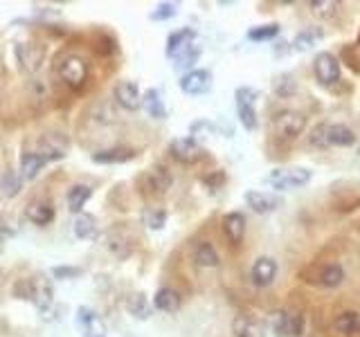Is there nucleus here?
Here are the masks:
<instances>
[{"instance_id": "nucleus-44", "label": "nucleus", "mask_w": 360, "mask_h": 337, "mask_svg": "<svg viewBox=\"0 0 360 337\" xmlns=\"http://www.w3.org/2000/svg\"><path fill=\"white\" fill-rule=\"evenodd\" d=\"M358 43H360V36H358Z\"/></svg>"}, {"instance_id": "nucleus-14", "label": "nucleus", "mask_w": 360, "mask_h": 337, "mask_svg": "<svg viewBox=\"0 0 360 337\" xmlns=\"http://www.w3.org/2000/svg\"><path fill=\"white\" fill-rule=\"evenodd\" d=\"M194 38H196V32L194 29H178V32H174L172 36L167 38V57L172 59H178L180 54H185L187 50L194 47Z\"/></svg>"}, {"instance_id": "nucleus-38", "label": "nucleus", "mask_w": 360, "mask_h": 337, "mask_svg": "<svg viewBox=\"0 0 360 337\" xmlns=\"http://www.w3.org/2000/svg\"><path fill=\"white\" fill-rule=\"evenodd\" d=\"M308 7H311V12L315 16H320V18H331L338 12V3H336V0H313V3L308 5Z\"/></svg>"}, {"instance_id": "nucleus-20", "label": "nucleus", "mask_w": 360, "mask_h": 337, "mask_svg": "<svg viewBox=\"0 0 360 337\" xmlns=\"http://www.w3.org/2000/svg\"><path fill=\"white\" fill-rule=\"evenodd\" d=\"M223 232L230 243H241L243 241V234H246V216L239 211H232L227 214V216L223 218Z\"/></svg>"}, {"instance_id": "nucleus-17", "label": "nucleus", "mask_w": 360, "mask_h": 337, "mask_svg": "<svg viewBox=\"0 0 360 337\" xmlns=\"http://www.w3.org/2000/svg\"><path fill=\"white\" fill-rule=\"evenodd\" d=\"M304 329V317L302 315H288L279 313L275 320V333L279 337H299Z\"/></svg>"}, {"instance_id": "nucleus-30", "label": "nucleus", "mask_w": 360, "mask_h": 337, "mask_svg": "<svg viewBox=\"0 0 360 337\" xmlns=\"http://www.w3.org/2000/svg\"><path fill=\"white\" fill-rule=\"evenodd\" d=\"M142 106L149 112V117H153V119H165L167 117V110H165L163 99H160V93L153 88L147 90V95L142 97Z\"/></svg>"}, {"instance_id": "nucleus-25", "label": "nucleus", "mask_w": 360, "mask_h": 337, "mask_svg": "<svg viewBox=\"0 0 360 337\" xmlns=\"http://www.w3.org/2000/svg\"><path fill=\"white\" fill-rule=\"evenodd\" d=\"M126 310L133 315L135 320H149L151 317V304H149L144 292H133L126 297Z\"/></svg>"}, {"instance_id": "nucleus-36", "label": "nucleus", "mask_w": 360, "mask_h": 337, "mask_svg": "<svg viewBox=\"0 0 360 337\" xmlns=\"http://www.w3.org/2000/svg\"><path fill=\"white\" fill-rule=\"evenodd\" d=\"M142 223L149 230H163L165 223H167V211L165 209H144Z\"/></svg>"}, {"instance_id": "nucleus-28", "label": "nucleus", "mask_w": 360, "mask_h": 337, "mask_svg": "<svg viewBox=\"0 0 360 337\" xmlns=\"http://www.w3.org/2000/svg\"><path fill=\"white\" fill-rule=\"evenodd\" d=\"M90 196H93V187H88V185H75L73 189L68 191V209L70 211H75L79 214L84 209V205L90 200Z\"/></svg>"}, {"instance_id": "nucleus-1", "label": "nucleus", "mask_w": 360, "mask_h": 337, "mask_svg": "<svg viewBox=\"0 0 360 337\" xmlns=\"http://www.w3.org/2000/svg\"><path fill=\"white\" fill-rule=\"evenodd\" d=\"M313 147L329 149V147H352L356 144V133L345 124H317L308 137Z\"/></svg>"}, {"instance_id": "nucleus-29", "label": "nucleus", "mask_w": 360, "mask_h": 337, "mask_svg": "<svg viewBox=\"0 0 360 337\" xmlns=\"http://www.w3.org/2000/svg\"><path fill=\"white\" fill-rule=\"evenodd\" d=\"M73 232L77 239H93L97 234V220L90 214H77L73 220Z\"/></svg>"}, {"instance_id": "nucleus-42", "label": "nucleus", "mask_w": 360, "mask_h": 337, "mask_svg": "<svg viewBox=\"0 0 360 337\" xmlns=\"http://www.w3.org/2000/svg\"><path fill=\"white\" fill-rule=\"evenodd\" d=\"M16 297L18 299H29V279L16 283Z\"/></svg>"}, {"instance_id": "nucleus-7", "label": "nucleus", "mask_w": 360, "mask_h": 337, "mask_svg": "<svg viewBox=\"0 0 360 337\" xmlns=\"http://www.w3.org/2000/svg\"><path fill=\"white\" fill-rule=\"evenodd\" d=\"M311 180V171L308 169H275L268 176V182L275 189H295L304 187Z\"/></svg>"}, {"instance_id": "nucleus-19", "label": "nucleus", "mask_w": 360, "mask_h": 337, "mask_svg": "<svg viewBox=\"0 0 360 337\" xmlns=\"http://www.w3.org/2000/svg\"><path fill=\"white\" fill-rule=\"evenodd\" d=\"M277 277V263L270 259V257H262V259H257L255 265H253V281L257 285H270L275 281Z\"/></svg>"}, {"instance_id": "nucleus-24", "label": "nucleus", "mask_w": 360, "mask_h": 337, "mask_svg": "<svg viewBox=\"0 0 360 337\" xmlns=\"http://www.w3.org/2000/svg\"><path fill=\"white\" fill-rule=\"evenodd\" d=\"M180 304H183V299L174 288H160L153 297V306L163 313H178Z\"/></svg>"}, {"instance_id": "nucleus-5", "label": "nucleus", "mask_w": 360, "mask_h": 337, "mask_svg": "<svg viewBox=\"0 0 360 337\" xmlns=\"http://www.w3.org/2000/svg\"><path fill=\"white\" fill-rule=\"evenodd\" d=\"M29 301H34V306L41 313H47L50 306L54 304V288L45 274H34L29 279Z\"/></svg>"}, {"instance_id": "nucleus-12", "label": "nucleus", "mask_w": 360, "mask_h": 337, "mask_svg": "<svg viewBox=\"0 0 360 337\" xmlns=\"http://www.w3.org/2000/svg\"><path fill=\"white\" fill-rule=\"evenodd\" d=\"M16 57H18V63H21L25 73H36V70L41 68L45 50L36 43H21L16 47Z\"/></svg>"}, {"instance_id": "nucleus-16", "label": "nucleus", "mask_w": 360, "mask_h": 337, "mask_svg": "<svg viewBox=\"0 0 360 337\" xmlns=\"http://www.w3.org/2000/svg\"><path fill=\"white\" fill-rule=\"evenodd\" d=\"M232 333L234 337H264L266 329L264 322L253 317V315H237L232 322Z\"/></svg>"}, {"instance_id": "nucleus-40", "label": "nucleus", "mask_w": 360, "mask_h": 337, "mask_svg": "<svg viewBox=\"0 0 360 337\" xmlns=\"http://www.w3.org/2000/svg\"><path fill=\"white\" fill-rule=\"evenodd\" d=\"M198 59V50L196 47H192V50H187V52L185 54H180L176 61H178V68H187V66H192L194 63V61Z\"/></svg>"}, {"instance_id": "nucleus-31", "label": "nucleus", "mask_w": 360, "mask_h": 337, "mask_svg": "<svg viewBox=\"0 0 360 337\" xmlns=\"http://www.w3.org/2000/svg\"><path fill=\"white\" fill-rule=\"evenodd\" d=\"M322 29H317V27H306L302 29L295 40H293V50H297V52H306V50H311L320 38H322Z\"/></svg>"}, {"instance_id": "nucleus-4", "label": "nucleus", "mask_w": 360, "mask_h": 337, "mask_svg": "<svg viewBox=\"0 0 360 337\" xmlns=\"http://www.w3.org/2000/svg\"><path fill=\"white\" fill-rule=\"evenodd\" d=\"M273 124H275V130L282 137L295 140V137H299L304 133L306 117L299 110H282V112H277V115H275Z\"/></svg>"}, {"instance_id": "nucleus-2", "label": "nucleus", "mask_w": 360, "mask_h": 337, "mask_svg": "<svg viewBox=\"0 0 360 337\" xmlns=\"http://www.w3.org/2000/svg\"><path fill=\"white\" fill-rule=\"evenodd\" d=\"M57 75L61 77V81L70 88H84L88 79V63L84 57L79 54H66L57 63Z\"/></svg>"}, {"instance_id": "nucleus-41", "label": "nucleus", "mask_w": 360, "mask_h": 337, "mask_svg": "<svg viewBox=\"0 0 360 337\" xmlns=\"http://www.w3.org/2000/svg\"><path fill=\"white\" fill-rule=\"evenodd\" d=\"M203 182H205V185H207L209 189H218V187H221L223 182H225V176H223L221 171H216L214 176H205Z\"/></svg>"}, {"instance_id": "nucleus-15", "label": "nucleus", "mask_w": 360, "mask_h": 337, "mask_svg": "<svg viewBox=\"0 0 360 337\" xmlns=\"http://www.w3.org/2000/svg\"><path fill=\"white\" fill-rule=\"evenodd\" d=\"M113 95H115L117 104L126 110H137L140 106H142V95H140V90L133 81H119V84L115 86Z\"/></svg>"}, {"instance_id": "nucleus-11", "label": "nucleus", "mask_w": 360, "mask_h": 337, "mask_svg": "<svg viewBox=\"0 0 360 337\" xmlns=\"http://www.w3.org/2000/svg\"><path fill=\"white\" fill-rule=\"evenodd\" d=\"M77 324L79 329H82L84 337H106V326L102 322V317L95 313L82 306V308L77 310Z\"/></svg>"}, {"instance_id": "nucleus-21", "label": "nucleus", "mask_w": 360, "mask_h": 337, "mask_svg": "<svg viewBox=\"0 0 360 337\" xmlns=\"http://www.w3.org/2000/svg\"><path fill=\"white\" fill-rule=\"evenodd\" d=\"M133 158H135L133 149H119V147L93 153V162H97V165H124V162Z\"/></svg>"}, {"instance_id": "nucleus-43", "label": "nucleus", "mask_w": 360, "mask_h": 337, "mask_svg": "<svg viewBox=\"0 0 360 337\" xmlns=\"http://www.w3.org/2000/svg\"><path fill=\"white\" fill-rule=\"evenodd\" d=\"M52 272H54V277L66 279V277H77V274L82 272V270H77V268H54Z\"/></svg>"}, {"instance_id": "nucleus-23", "label": "nucleus", "mask_w": 360, "mask_h": 337, "mask_svg": "<svg viewBox=\"0 0 360 337\" xmlns=\"http://www.w3.org/2000/svg\"><path fill=\"white\" fill-rule=\"evenodd\" d=\"M343 281H345V270H343V265H338V263L322 265L315 277V283L324 285V288H338Z\"/></svg>"}, {"instance_id": "nucleus-37", "label": "nucleus", "mask_w": 360, "mask_h": 337, "mask_svg": "<svg viewBox=\"0 0 360 337\" xmlns=\"http://www.w3.org/2000/svg\"><path fill=\"white\" fill-rule=\"evenodd\" d=\"M279 34V25L277 23H268V25H259V27H253L248 32V38L250 40H270Z\"/></svg>"}, {"instance_id": "nucleus-18", "label": "nucleus", "mask_w": 360, "mask_h": 337, "mask_svg": "<svg viewBox=\"0 0 360 337\" xmlns=\"http://www.w3.org/2000/svg\"><path fill=\"white\" fill-rule=\"evenodd\" d=\"M45 165L47 162L36 151H25L21 153V160H18V173H21L23 180H34Z\"/></svg>"}, {"instance_id": "nucleus-34", "label": "nucleus", "mask_w": 360, "mask_h": 337, "mask_svg": "<svg viewBox=\"0 0 360 337\" xmlns=\"http://www.w3.org/2000/svg\"><path fill=\"white\" fill-rule=\"evenodd\" d=\"M108 250H111L117 259H126L128 254H131V243H128V239H124L122 234H111L108 237Z\"/></svg>"}, {"instance_id": "nucleus-35", "label": "nucleus", "mask_w": 360, "mask_h": 337, "mask_svg": "<svg viewBox=\"0 0 360 337\" xmlns=\"http://www.w3.org/2000/svg\"><path fill=\"white\" fill-rule=\"evenodd\" d=\"M273 90L279 97H293L295 90H297V84H295L293 75H279V77H275Z\"/></svg>"}, {"instance_id": "nucleus-26", "label": "nucleus", "mask_w": 360, "mask_h": 337, "mask_svg": "<svg viewBox=\"0 0 360 337\" xmlns=\"http://www.w3.org/2000/svg\"><path fill=\"white\" fill-rule=\"evenodd\" d=\"M194 261H196L198 268H216L221 259H218V252L214 250L212 243L201 241L194 250Z\"/></svg>"}, {"instance_id": "nucleus-22", "label": "nucleus", "mask_w": 360, "mask_h": 337, "mask_svg": "<svg viewBox=\"0 0 360 337\" xmlns=\"http://www.w3.org/2000/svg\"><path fill=\"white\" fill-rule=\"evenodd\" d=\"M246 202L248 207H253L257 214H268L279 207V198L264 191H246Z\"/></svg>"}, {"instance_id": "nucleus-9", "label": "nucleus", "mask_w": 360, "mask_h": 337, "mask_svg": "<svg viewBox=\"0 0 360 337\" xmlns=\"http://www.w3.org/2000/svg\"><path fill=\"white\" fill-rule=\"evenodd\" d=\"M38 156L45 162L50 160H61L68 153V140L61 133H45V135L38 137Z\"/></svg>"}, {"instance_id": "nucleus-39", "label": "nucleus", "mask_w": 360, "mask_h": 337, "mask_svg": "<svg viewBox=\"0 0 360 337\" xmlns=\"http://www.w3.org/2000/svg\"><path fill=\"white\" fill-rule=\"evenodd\" d=\"M174 16H176V5H172V3L158 5L156 12H151V18L153 20H167V18H174Z\"/></svg>"}, {"instance_id": "nucleus-6", "label": "nucleus", "mask_w": 360, "mask_h": 337, "mask_svg": "<svg viewBox=\"0 0 360 337\" xmlns=\"http://www.w3.org/2000/svg\"><path fill=\"white\" fill-rule=\"evenodd\" d=\"M169 153H172V158L178 160L180 165H196L198 160H203L205 151L203 147L198 144L194 137H178L172 142V147H169Z\"/></svg>"}, {"instance_id": "nucleus-33", "label": "nucleus", "mask_w": 360, "mask_h": 337, "mask_svg": "<svg viewBox=\"0 0 360 337\" xmlns=\"http://www.w3.org/2000/svg\"><path fill=\"white\" fill-rule=\"evenodd\" d=\"M333 326H336L338 333L349 335V333L358 331V326H360V315H358V313H352V310H347V313H343V315H338L336 322H333Z\"/></svg>"}, {"instance_id": "nucleus-27", "label": "nucleus", "mask_w": 360, "mask_h": 337, "mask_svg": "<svg viewBox=\"0 0 360 337\" xmlns=\"http://www.w3.org/2000/svg\"><path fill=\"white\" fill-rule=\"evenodd\" d=\"M25 218L34 225H47L54 218V209L47 202H29L25 209Z\"/></svg>"}, {"instance_id": "nucleus-13", "label": "nucleus", "mask_w": 360, "mask_h": 337, "mask_svg": "<svg viewBox=\"0 0 360 337\" xmlns=\"http://www.w3.org/2000/svg\"><path fill=\"white\" fill-rule=\"evenodd\" d=\"M144 182H147V191H151L153 196H163V193H167V189L172 187L174 178H172V171L165 165H156L153 169H149Z\"/></svg>"}, {"instance_id": "nucleus-3", "label": "nucleus", "mask_w": 360, "mask_h": 337, "mask_svg": "<svg viewBox=\"0 0 360 337\" xmlns=\"http://www.w3.org/2000/svg\"><path fill=\"white\" fill-rule=\"evenodd\" d=\"M234 99H237V112H239V119H241V124L248 130H255L257 128L255 104H257V99H259V90L250 88V86H241V88H237Z\"/></svg>"}, {"instance_id": "nucleus-32", "label": "nucleus", "mask_w": 360, "mask_h": 337, "mask_svg": "<svg viewBox=\"0 0 360 337\" xmlns=\"http://www.w3.org/2000/svg\"><path fill=\"white\" fill-rule=\"evenodd\" d=\"M21 173L18 171H12V169H7L3 176H0V193H3L5 198H14L18 191H21Z\"/></svg>"}, {"instance_id": "nucleus-8", "label": "nucleus", "mask_w": 360, "mask_h": 337, "mask_svg": "<svg viewBox=\"0 0 360 337\" xmlns=\"http://www.w3.org/2000/svg\"><path fill=\"white\" fill-rule=\"evenodd\" d=\"M313 73L322 86H333L340 79V61L331 52H320L313 61Z\"/></svg>"}, {"instance_id": "nucleus-10", "label": "nucleus", "mask_w": 360, "mask_h": 337, "mask_svg": "<svg viewBox=\"0 0 360 337\" xmlns=\"http://www.w3.org/2000/svg\"><path fill=\"white\" fill-rule=\"evenodd\" d=\"M209 86H212V75L207 70H192V73L183 75V79H180V90L192 97L207 93Z\"/></svg>"}]
</instances>
